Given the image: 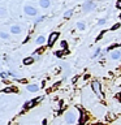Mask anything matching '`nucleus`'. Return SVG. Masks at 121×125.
Masks as SVG:
<instances>
[{"instance_id":"nucleus-1","label":"nucleus","mask_w":121,"mask_h":125,"mask_svg":"<svg viewBox=\"0 0 121 125\" xmlns=\"http://www.w3.org/2000/svg\"><path fill=\"white\" fill-rule=\"evenodd\" d=\"M23 12H25V14H27V16H37V13H38V10L31 5H25L23 7Z\"/></svg>"},{"instance_id":"nucleus-2","label":"nucleus","mask_w":121,"mask_h":125,"mask_svg":"<svg viewBox=\"0 0 121 125\" xmlns=\"http://www.w3.org/2000/svg\"><path fill=\"white\" fill-rule=\"evenodd\" d=\"M91 86H92V90H94V93L96 94L99 98H101L103 96V94H101V90H100V83L98 81H94L92 83H91Z\"/></svg>"},{"instance_id":"nucleus-3","label":"nucleus","mask_w":121,"mask_h":125,"mask_svg":"<svg viewBox=\"0 0 121 125\" xmlns=\"http://www.w3.org/2000/svg\"><path fill=\"white\" fill-rule=\"evenodd\" d=\"M65 121L68 124H73L74 121H76V115H74V112H68L65 115Z\"/></svg>"},{"instance_id":"nucleus-4","label":"nucleus","mask_w":121,"mask_h":125,"mask_svg":"<svg viewBox=\"0 0 121 125\" xmlns=\"http://www.w3.org/2000/svg\"><path fill=\"white\" fill-rule=\"evenodd\" d=\"M95 8V3L94 1H86L83 5H82V9H83L85 12H89V10H91Z\"/></svg>"},{"instance_id":"nucleus-5","label":"nucleus","mask_w":121,"mask_h":125,"mask_svg":"<svg viewBox=\"0 0 121 125\" xmlns=\"http://www.w3.org/2000/svg\"><path fill=\"white\" fill-rule=\"evenodd\" d=\"M59 35H60V34H59L57 31H56V33H52V34L50 35V38H48V46L50 47L55 44V42H56V39L59 38Z\"/></svg>"},{"instance_id":"nucleus-6","label":"nucleus","mask_w":121,"mask_h":125,"mask_svg":"<svg viewBox=\"0 0 121 125\" xmlns=\"http://www.w3.org/2000/svg\"><path fill=\"white\" fill-rule=\"evenodd\" d=\"M22 31V29H21V26H18V25H13L10 27V33L12 34H20Z\"/></svg>"},{"instance_id":"nucleus-7","label":"nucleus","mask_w":121,"mask_h":125,"mask_svg":"<svg viewBox=\"0 0 121 125\" xmlns=\"http://www.w3.org/2000/svg\"><path fill=\"white\" fill-rule=\"evenodd\" d=\"M121 57V52L120 51H113V52L111 53V59H113V60H117V59Z\"/></svg>"},{"instance_id":"nucleus-8","label":"nucleus","mask_w":121,"mask_h":125,"mask_svg":"<svg viewBox=\"0 0 121 125\" xmlns=\"http://www.w3.org/2000/svg\"><path fill=\"white\" fill-rule=\"evenodd\" d=\"M22 62L25 65H30V64H33V62H34V57H25Z\"/></svg>"},{"instance_id":"nucleus-9","label":"nucleus","mask_w":121,"mask_h":125,"mask_svg":"<svg viewBox=\"0 0 121 125\" xmlns=\"http://www.w3.org/2000/svg\"><path fill=\"white\" fill-rule=\"evenodd\" d=\"M38 89H39L38 85H29V86H27V90H29V91H31V93L38 91Z\"/></svg>"},{"instance_id":"nucleus-10","label":"nucleus","mask_w":121,"mask_h":125,"mask_svg":"<svg viewBox=\"0 0 121 125\" xmlns=\"http://www.w3.org/2000/svg\"><path fill=\"white\" fill-rule=\"evenodd\" d=\"M39 4H40L42 8H48L50 7V0H39Z\"/></svg>"},{"instance_id":"nucleus-11","label":"nucleus","mask_w":121,"mask_h":125,"mask_svg":"<svg viewBox=\"0 0 121 125\" xmlns=\"http://www.w3.org/2000/svg\"><path fill=\"white\" fill-rule=\"evenodd\" d=\"M34 104H37V102H35V99H34V100H30V102H27V103H26L25 105H23V108H25V109H27V108H31Z\"/></svg>"},{"instance_id":"nucleus-12","label":"nucleus","mask_w":121,"mask_h":125,"mask_svg":"<svg viewBox=\"0 0 121 125\" xmlns=\"http://www.w3.org/2000/svg\"><path fill=\"white\" fill-rule=\"evenodd\" d=\"M86 117H87V115H86L85 112H81V119H80V125H83L85 121H86Z\"/></svg>"},{"instance_id":"nucleus-13","label":"nucleus","mask_w":121,"mask_h":125,"mask_svg":"<svg viewBox=\"0 0 121 125\" xmlns=\"http://www.w3.org/2000/svg\"><path fill=\"white\" fill-rule=\"evenodd\" d=\"M17 91V89L16 87H7V89H4L3 90V93L4 94H8V93H16Z\"/></svg>"},{"instance_id":"nucleus-14","label":"nucleus","mask_w":121,"mask_h":125,"mask_svg":"<svg viewBox=\"0 0 121 125\" xmlns=\"http://www.w3.org/2000/svg\"><path fill=\"white\" fill-rule=\"evenodd\" d=\"M77 27H78V29H80V30H85L86 25H85L83 22H78V23H77Z\"/></svg>"},{"instance_id":"nucleus-15","label":"nucleus","mask_w":121,"mask_h":125,"mask_svg":"<svg viewBox=\"0 0 121 125\" xmlns=\"http://www.w3.org/2000/svg\"><path fill=\"white\" fill-rule=\"evenodd\" d=\"M55 56H57V57H60V56H62V55L65 53V51H55Z\"/></svg>"},{"instance_id":"nucleus-16","label":"nucleus","mask_w":121,"mask_h":125,"mask_svg":"<svg viewBox=\"0 0 121 125\" xmlns=\"http://www.w3.org/2000/svg\"><path fill=\"white\" fill-rule=\"evenodd\" d=\"M37 43L38 44H42V43H44V37H38V39H37Z\"/></svg>"},{"instance_id":"nucleus-17","label":"nucleus","mask_w":121,"mask_h":125,"mask_svg":"<svg viewBox=\"0 0 121 125\" xmlns=\"http://www.w3.org/2000/svg\"><path fill=\"white\" fill-rule=\"evenodd\" d=\"M0 38H3V39H8V38H9V35H8L7 33H3V31H0Z\"/></svg>"},{"instance_id":"nucleus-18","label":"nucleus","mask_w":121,"mask_h":125,"mask_svg":"<svg viewBox=\"0 0 121 125\" xmlns=\"http://www.w3.org/2000/svg\"><path fill=\"white\" fill-rule=\"evenodd\" d=\"M72 13H73V10H68V12H65L64 17H65V18H69L70 16H72Z\"/></svg>"},{"instance_id":"nucleus-19","label":"nucleus","mask_w":121,"mask_h":125,"mask_svg":"<svg viewBox=\"0 0 121 125\" xmlns=\"http://www.w3.org/2000/svg\"><path fill=\"white\" fill-rule=\"evenodd\" d=\"M57 108H59V109H62V108H64V102H62V100H60V102H59V105H57Z\"/></svg>"},{"instance_id":"nucleus-20","label":"nucleus","mask_w":121,"mask_h":125,"mask_svg":"<svg viewBox=\"0 0 121 125\" xmlns=\"http://www.w3.org/2000/svg\"><path fill=\"white\" fill-rule=\"evenodd\" d=\"M61 47H62V48H68V43H66L65 41H62L61 42Z\"/></svg>"},{"instance_id":"nucleus-21","label":"nucleus","mask_w":121,"mask_h":125,"mask_svg":"<svg viewBox=\"0 0 121 125\" xmlns=\"http://www.w3.org/2000/svg\"><path fill=\"white\" fill-rule=\"evenodd\" d=\"M116 8H117V9H121V0H117V3H116Z\"/></svg>"},{"instance_id":"nucleus-22","label":"nucleus","mask_w":121,"mask_h":125,"mask_svg":"<svg viewBox=\"0 0 121 125\" xmlns=\"http://www.w3.org/2000/svg\"><path fill=\"white\" fill-rule=\"evenodd\" d=\"M104 33H105V30H103V31H101V33L99 34V35H98V38H96V41H99V39L101 38V37H103V35H104Z\"/></svg>"},{"instance_id":"nucleus-23","label":"nucleus","mask_w":121,"mask_h":125,"mask_svg":"<svg viewBox=\"0 0 121 125\" xmlns=\"http://www.w3.org/2000/svg\"><path fill=\"white\" fill-rule=\"evenodd\" d=\"M4 14H5V9H4V8H0V17L4 16Z\"/></svg>"},{"instance_id":"nucleus-24","label":"nucleus","mask_w":121,"mask_h":125,"mask_svg":"<svg viewBox=\"0 0 121 125\" xmlns=\"http://www.w3.org/2000/svg\"><path fill=\"white\" fill-rule=\"evenodd\" d=\"M120 27V23H115V25L112 26V30H116V29H119Z\"/></svg>"},{"instance_id":"nucleus-25","label":"nucleus","mask_w":121,"mask_h":125,"mask_svg":"<svg viewBox=\"0 0 121 125\" xmlns=\"http://www.w3.org/2000/svg\"><path fill=\"white\" fill-rule=\"evenodd\" d=\"M105 23V18H101V20H99V25H104Z\"/></svg>"},{"instance_id":"nucleus-26","label":"nucleus","mask_w":121,"mask_h":125,"mask_svg":"<svg viewBox=\"0 0 121 125\" xmlns=\"http://www.w3.org/2000/svg\"><path fill=\"white\" fill-rule=\"evenodd\" d=\"M43 51H44V48H43V47H42V48H38L37 51H35V52H37V53H42Z\"/></svg>"},{"instance_id":"nucleus-27","label":"nucleus","mask_w":121,"mask_h":125,"mask_svg":"<svg viewBox=\"0 0 121 125\" xmlns=\"http://www.w3.org/2000/svg\"><path fill=\"white\" fill-rule=\"evenodd\" d=\"M8 74H9V76H12V77H17V73H16V72H9Z\"/></svg>"},{"instance_id":"nucleus-28","label":"nucleus","mask_w":121,"mask_h":125,"mask_svg":"<svg viewBox=\"0 0 121 125\" xmlns=\"http://www.w3.org/2000/svg\"><path fill=\"white\" fill-rule=\"evenodd\" d=\"M99 52H100V48L95 50V53H94V57H95V56H98V55H99Z\"/></svg>"},{"instance_id":"nucleus-29","label":"nucleus","mask_w":121,"mask_h":125,"mask_svg":"<svg viewBox=\"0 0 121 125\" xmlns=\"http://www.w3.org/2000/svg\"><path fill=\"white\" fill-rule=\"evenodd\" d=\"M0 76H1L3 78H5V77L8 76V73H0Z\"/></svg>"},{"instance_id":"nucleus-30","label":"nucleus","mask_w":121,"mask_h":125,"mask_svg":"<svg viewBox=\"0 0 121 125\" xmlns=\"http://www.w3.org/2000/svg\"><path fill=\"white\" fill-rule=\"evenodd\" d=\"M117 98H119V99L121 100V93H120V94H117Z\"/></svg>"},{"instance_id":"nucleus-31","label":"nucleus","mask_w":121,"mask_h":125,"mask_svg":"<svg viewBox=\"0 0 121 125\" xmlns=\"http://www.w3.org/2000/svg\"><path fill=\"white\" fill-rule=\"evenodd\" d=\"M95 125H96V124H95ZM98 125H103V124H98Z\"/></svg>"},{"instance_id":"nucleus-32","label":"nucleus","mask_w":121,"mask_h":125,"mask_svg":"<svg viewBox=\"0 0 121 125\" xmlns=\"http://www.w3.org/2000/svg\"><path fill=\"white\" fill-rule=\"evenodd\" d=\"M120 18H121V16H120Z\"/></svg>"},{"instance_id":"nucleus-33","label":"nucleus","mask_w":121,"mask_h":125,"mask_svg":"<svg viewBox=\"0 0 121 125\" xmlns=\"http://www.w3.org/2000/svg\"><path fill=\"white\" fill-rule=\"evenodd\" d=\"M120 46H121V43H120Z\"/></svg>"}]
</instances>
